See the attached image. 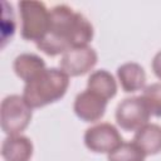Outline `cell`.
Returning <instances> with one entry per match:
<instances>
[{
  "mask_svg": "<svg viewBox=\"0 0 161 161\" xmlns=\"http://www.w3.org/2000/svg\"><path fill=\"white\" fill-rule=\"evenodd\" d=\"M150 117L151 113L141 96L125 98L116 108L117 125L125 131L140 130L142 126L148 123Z\"/></svg>",
  "mask_w": 161,
  "mask_h": 161,
  "instance_id": "cell-5",
  "label": "cell"
},
{
  "mask_svg": "<svg viewBox=\"0 0 161 161\" xmlns=\"http://www.w3.org/2000/svg\"><path fill=\"white\" fill-rule=\"evenodd\" d=\"M117 78L122 89L127 93H133L145 88L146 73L138 63L128 62L121 64L117 68Z\"/></svg>",
  "mask_w": 161,
  "mask_h": 161,
  "instance_id": "cell-10",
  "label": "cell"
},
{
  "mask_svg": "<svg viewBox=\"0 0 161 161\" xmlns=\"http://www.w3.org/2000/svg\"><path fill=\"white\" fill-rule=\"evenodd\" d=\"M69 87V75L60 68H47L24 86L23 97L31 108H40L60 99Z\"/></svg>",
  "mask_w": 161,
  "mask_h": 161,
  "instance_id": "cell-2",
  "label": "cell"
},
{
  "mask_svg": "<svg viewBox=\"0 0 161 161\" xmlns=\"http://www.w3.org/2000/svg\"><path fill=\"white\" fill-rule=\"evenodd\" d=\"M98 55L93 48L78 47L70 48L62 54L59 60L60 69L69 77H78L88 73L97 64Z\"/></svg>",
  "mask_w": 161,
  "mask_h": 161,
  "instance_id": "cell-7",
  "label": "cell"
},
{
  "mask_svg": "<svg viewBox=\"0 0 161 161\" xmlns=\"http://www.w3.org/2000/svg\"><path fill=\"white\" fill-rule=\"evenodd\" d=\"M151 67H152V70H153L155 75L161 80V50L155 54Z\"/></svg>",
  "mask_w": 161,
  "mask_h": 161,
  "instance_id": "cell-16",
  "label": "cell"
},
{
  "mask_svg": "<svg viewBox=\"0 0 161 161\" xmlns=\"http://www.w3.org/2000/svg\"><path fill=\"white\" fill-rule=\"evenodd\" d=\"M107 102L101 96L86 89L77 94L73 104L74 113L84 122H97L106 112Z\"/></svg>",
  "mask_w": 161,
  "mask_h": 161,
  "instance_id": "cell-8",
  "label": "cell"
},
{
  "mask_svg": "<svg viewBox=\"0 0 161 161\" xmlns=\"http://www.w3.org/2000/svg\"><path fill=\"white\" fill-rule=\"evenodd\" d=\"M150 113L156 117H161V82L152 83L143 88L141 94Z\"/></svg>",
  "mask_w": 161,
  "mask_h": 161,
  "instance_id": "cell-15",
  "label": "cell"
},
{
  "mask_svg": "<svg viewBox=\"0 0 161 161\" xmlns=\"http://www.w3.org/2000/svg\"><path fill=\"white\" fill-rule=\"evenodd\" d=\"M145 152L132 141L122 142L117 148L108 153V161H145Z\"/></svg>",
  "mask_w": 161,
  "mask_h": 161,
  "instance_id": "cell-14",
  "label": "cell"
},
{
  "mask_svg": "<svg viewBox=\"0 0 161 161\" xmlns=\"http://www.w3.org/2000/svg\"><path fill=\"white\" fill-rule=\"evenodd\" d=\"M87 89L101 96L106 101L113 98L117 93L114 77L106 69H98L91 73L87 80Z\"/></svg>",
  "mask_w": 161,
  "mask_h": 161,
  "instance_id": "cell-13",
  "label": "cell"
},
{
  "mask_svg": "<svg viewBox=\"0 0 161 161\" xmlns=\"http://www.w3.org/2000/svg\"><path fill=\"white\" fill-rule=\"evenodd\" d=\"M93 33V25L83 14L65 4L55 5L50 9L48 33L36 43V48L47 55L54 57L70 48L87 47Z\"/></svg>",
  "mask_w": 161,
  "mask_h": 161,
  "instance_id": "cell-1",
  "label": "cell"
},
{
  "mask_svg": "<svg viewBox=\"0 0 161 161\" xmlns=\"http://www.w3.org/2000/svg\"><path fill=\"white\" fill-rule=\"evenodd\" d=\"M21 20V36L29 42H40L48 33L50 10L42 1L24 0L18 4Z\"/></svg>",
  "mask_w": 161,
  "mask_h": 161,
  "instance_id": "cell-3",
  "label": "cell"
},
{
  "mask_svg": "<svg viewBox=\"0 0 161 161\" xmlns=\"http://www.w3.org/2000/svg\"><path fill=\"white\" fill-rule=\"evenodd\" d=\"M33 108L25 102L23 96H6L0 107V125L1 130L8 135H21L31 121Z\"/></svg>",
  "mask_w": 161,
  "mask_h": 161,
  "instance_id": "cell-4",
  "label": "cell"
},
{
  "mask_svg": "<svg viewBox=\"0 0 161 161\" xmlns=\"http://www.w3.org/2000/svg\"><path fill=\"white\" fill-rule=\"evenodd\" d=\"M133 142L146 156L157 155L161 152V126L156 123H146L136 131Z\"/></svg>",
  "mask_w": 161,
  "mask_h": 161,
  "instance_id": "cell-11",
  "label": "cell"
},
{
  "mask_svg": "<svg viewBox=\"0 0 161 161\" xmlns=\"http://www.w3.org/2000/svg\"><path fill=\"white\" fill-rule=\"evenodd\" d=\"M83 140L86 147L94 153H109L123 142L118 130L107 122L87 128Z\"/></svg>",
  "mask_w": 161,
  "mask_h": 161,
  "instance_id": "cell-6",
  "label": "cell"
},
{
  "mask_svg": "<svg viewBox=\"0 0 161 161\" xmlns=\"http://www.w3.org/2000/svg\"><path fill=\"white\" fill-rule=\"evenodd\" d=\"M15 74L23 79L25 83L35 78L38 74H40L45 67V62L36 54L33 53H21L14 59L13 64Z\"/></svg>",
  "mask_w": 161,
  "mask_h": 161,
  "instance_id": "cell-12",
  "label": "cell"
},
{
  "mask_svg": "<svg viewBox=\"0 0 161 161\" xmlns=\"http://www.w3.org/2000/svg\"><path fill=\"white\" fill-rule=\"evenodd\" d=\"M33 150L30 138L23 135L8 136L1 143V156L5 161H30Z\"/></svg>",
  "mask_w": 161,
  "mask_h": 161,
  "instance_id": "cell-9",
  "label": "cell"
}]
</instances>
